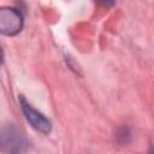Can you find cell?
I'll return each mask as SVG.
<instances>
[{
  "label": "cell",
  "instance_id": "obj_1",
  "mask_svg": "<svg viewBox=\"0 0 154 154\" xmlns=\"http://www.w3.org/2000/svg\"><path fill=\"white\" fill-rule=\"evenodd\" d=\"M1 147L2 150L8 154H24L28 142L13 125H8L1 131Z\"/></svg>",
  "mask_w": 154,
  "mask_h": 154
},
{
  "label": "cell",
  "instance_id": "obj_3",
  "mask_svg": "<svg viewBox=\"0 0 154 154\" xmlns=\"http://www.w3.org/2000/svg\"><path fill=\"white\" fill-rule=\"evenodd\" d=\"M19 103H20V108H22L23 114L25 116L26 120L31 124V126L34 129H36L37 131L43 132V134L51 132L52 123L49 122V119H47L41 112H38L35 108H32L31 105L28 103L22 95L19 96Z\"/></svg>",
  "mask_w": 154,
  "mask_h": 154
},
{
  "label": "cell",
  "instance_id": "obj_4",
  "mask_svg": "<svg viewBox=\"0 0 154 154\" xmlns=\"http://www.w3.org/2000/svg\"><path fill=\"white\" fill-rule=\"evenodd\" d=\"M149 154H154V144L152 146V148H150V152H149Z\"/></svg>",
  "mask_w": 154,
  "mask_h": 154
},
{
  "label": "cell",
  "instance_id": "obj_2",
  "mask_svg": "<svg viewBox=\"0 0 154 154\" xmlns=\"http://www.w3.org/2000/svg\"><path fill=\"white\" fill-rule=\"evenodd\" d=\"M23 26L22 13L13 7H2L0 10V31L4 35H16Z\"/></svg>",
  "mask_w": 154,
  "mask_h": 154
}]
</instances>
